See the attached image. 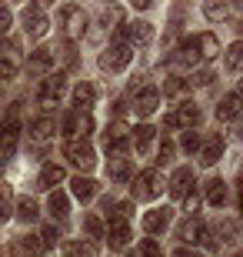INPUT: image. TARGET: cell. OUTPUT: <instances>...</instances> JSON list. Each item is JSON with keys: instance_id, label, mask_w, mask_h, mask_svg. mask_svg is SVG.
Returning a JSON list of instances; mask_svg holds the SVG:
<instances>
[{"instance_id": "obj_47", "label": "cell", "mask_w": 243, "mask_h": 257, "mask_svg": "<svg viewBox=\"0 0 243 257\" xmlns=\"http://www.w3.org/2000/svg\"><path fill=\"white\" fill-rule=\"evenodd\" d=\"M173 257H196V254H193V250H187V247H183V250H177Z\"/></svg>"}, {"instance_id": "obj_13", "label": "cell", "mask_w": 243, "mask_h": 257, "mask_svg": "<svg viewBox=\"0 0 243 257\" xmlns=\"http://www.w3.org/2000/svg\"><path fill=\"white\" fill-rule=\"evenodd\" d=\"M170 194H173V197H180V200L193 194V171H190V167L173 171V177H170Z\"/></svg>"}, {"instance_id": "obj_38", "label": "cell", "mask_w": 243, "mask_h": 257, "mask_svg": "<svg viewBox=\"0 0 243 257\" xmlns=\"http://www.w3.org/2000/svg\"><path fill=\"white\" fill-rule=\"evenodd\" d=\"M183 80H180V77H170L167 84H163V94H170V97H177V94H183Z\"/></svg>"}, {"instance_id": "obj_27", "label": "cell", "mask_w": 243, "mask_h": 257, "mask_svg": "<svg viewBox=\"0 0 243 257\" xmlns=\"http://www.w3.org/2000/svg\"><path fill=\"white\" fill-rule=\"evenodd\" d=\"M64 177H67V174H64V167H60V164H47V167L40 171V187H57Z\"/></svg>"}, {"instance_id": "obj_36", "label": "cell", "mask_w": 243, "mask_h": 257, "mask_svg": "<svg viewBox=\"0 0 243 257\" xmlns=\"http://www.w3.org/2000/svg\"><path fill=\"white\" fill-rule=\"evenodd\" d=\"M140 257H163L157 240H140Z\"/></svg>"}, {"instance_id": "obj_18", "label": "cell", "mask_w": 243, "mask_h": 257, "mask_svg": "<svg viewBox=\"0 0 243 257\" xmlns=\"http://www.w3.org/2000/svg\"><path fill=\"white\" fill-rule=\"evenodd\" d=\"M220 157H223V137H210V141L200 147V164H203V167H213Z\"/></svg>"}, {"instance_id": "obj_26", "label": "cell", "mask_w": 243, "mask_h": 257, "mask_svg": "<svg viewBox=\"0 0 243 257\" xmlns=\"http://www.w3.org/2000/svg\"><path fill=\"white\" fill-rule=\"evenodd\" d=\"M70 187H74V197L77 200H94L97 197V181H90V177H77Z\"/></svg>"}, {"instance_id": "obj_4", "label": "cell", "mask_w": 243, "mask_h": 257, "mask_svg": "<svg viewBox=\"0 0 243 257\" xmlns=\"http://www.w3.org/2000/svg\"><path fill=\"white\" fill-rule=\"evenodd\" d=\"M127 144H130V131H127V124H107V131H103V151L110 154V157H120L123 151H127Z\"/></svg>"}, {"instance_id": "obj_15", "label": "cell", "mask_w": 243, "mask_h": 257, "mask_svg": "<svg viewBox=\"0 0 243 257\" xmlns=\"http://www.w3.org/2000/svg\"><path fill=\"white\" fill-rule=\"evenodd\" d=\"M17 137H20V120L17 117H7L0 124V154H10L17 147Z\"/></svg>"}, {"instance_id": "obj_8", "label": "cell", "mask_w": 243, "mask_h": 257, "mask_svg": "<svg viewBox=\"0 0 243 257\" xmlns=\"http://www.w3.org/2000/svg\"><path fill=\"white\" fill-rule=\"evenodd\" d=\"M64 90H67V77L64 74H50L44 84H40V104L44 107H54L60 97H64Z\"/></svg>"}, {"instance_id": "obj_46", "label": "cell", "mask_w": 243, "mask_h": 257, "mask_svg": "<svg viewBox=\"0 0 243 257\" xmlns=\"http://www.w3.org/2000/svg\"><path fill=\"white\" fill-rule=\"evenodd\" d=\"M196 204H200V200H196L193 194H190V197H183V207H187V214H193V210H196Z\"/></svg>"}, {"instance_id": "obj_31", "label": "cell", "mask_w": 243, "mask_h": 257, "mask_svg": "<svg viewBox=\"0 0 243 257\" xmlns=\"http://www.w3.org/2000/svg\"><path fill=\"white\" fill-rule=\"evenodd\" d=\"M17 217H20V220H34V217H37V200L20 197V200H17Z\"/></svg>"}, {"instance_id": "obj_43", "label": "cell", "mask_w": 243, "mask_h": 257, "mask_svg": "<svg viewBox=\"0 0 243 257\" xmlns=\"http://www.w3.org/2000/svg\"><path fill=\"white\" fill-rule=\"evenodd\" d=\"M210 80H213V74H210V70H196V74H193V84H200V87H206Z\"/></svg>"}, {"instance_id": "obj_33", "label": "cell", "mask_w": 243, "mask_h": 257, "mask_svg": "<svg viewBox=\"0 0 243 257\" xmlns=\"http://www.w3.org/2000/svg\"><path fill=\"white\" fill-rule=\"evenodd\" d=\"M240 54H243V44H233L226 50V70L230 74H240Z\"/></svg>"}, {"instance_id": "obj_14", "label": "cell", "mask_w": 243, "mask_h": 257, "mask_svg": "<svg viewBox=\"0 0 243 257\" xmlns=\"http://www.w3.org/2000/svg\"><path fill=\"white\" fill-rule=\"evenodd\" d=\"M94 131V120H90V114H67L64 117V134H70V137H87V134Z\"/></svg>"}, {"instance_id": "obj_30", "label": "cell", "mask_w": 243, "mask_h": 257, "mask_svg": "<svg viewBox=\"0 0 243 257\" xmlns=\"http://www.w3.org/2000/svg\"><path fill=\"white\" fill-rule=\"evenodd\" d=\"M110 177L123 184L127 177H130V161H123V157H113V161H110Z\"/></svg>"}, {"instance_id": "obj_35", "label": "cell", "mask_w": 243, "mask_h": 257, "mask_svg": "<svg viewBox=\"0 0 243 257\" xmlns=\"http://www.w3.org/2000/svg\"><path fill=\"white\" fill-rule=\"evenodd\" d=\"M84 227H87V234H90L94 240H100V237H103V224H100V220L94 217V214H90V217L84 220Z\"/></svg>"}, {"instance_id": "obj_41", "label": "cell", "mask_w": 243, "mask_h": 257, "mask_svg": "<svg viewBox=\"0 0 243 257\" xmlns=\"http://www.w3.org/2000/svg\"><path fill=\"white\" fill-rule=\"evenodd\" d=\"M60 240V230L57 227H44V234H40V244H57Z\"/></svg>"}, {"instance_id": "obj_34", "label": "cell", "mask_w": 243, "mask_h": 257, "mask_svg": "<svg viewBox=\"0 0 243 257\" xmlns=\"http://www.w3.org/2000/svg\"><path fill=\"white\" fill-rule=\"evenodd\" d=\"M203 14H206V20H226L230 7H226V4H206V7H203Z\"/></svg>"}, {"instance_id": "obj_28", "label": "cell", "mask_w": 243, "mask_h": 257, "mask_svg": "<svg viewBox=\"0 0 243 257\" xmlns=\"http://www.w3.org/2000/svg\"><path fill=\"white\" fill-rule=\"evenodd\" d=\"M64 257H97L94 244H84V240H67L64 244Z\"/></svg>"}, {"instance_id": "obj_44", "label": "cell", "mask_w": 243, "mask_h": 257, "mask_svg": "<svg viewBox=\"0 0 243 257\" xmlns=\"http://www.w3.org/2000/svg\"><path fill=\"white\" fill-rule=\"evenodd\" d=\"M117 20H120V7H110L107 14H103V24H107V27H110V24H117Z\"/></svg>"}, {"instance_id": "obj_10", "label": "cell", "mask_w": 243, "mask_h": 257, "mask_svg": "<svg viewBox=\"0 0 243 257\" xmlns=\"http://www.w3.org/2000/svg\"><path fill=\"white\" fill-rule=\"evenodd\" d=\"M47 17H44V10L34 4V7H24V30H27L30 37H44L47 34Z\"/></svg>"}, {"instance_id": "obj_21", "label": "cell", "mask_w": 243, "mask_h": 257, "mask_svg": "<svg viewBox=\"0 0 243 257\" xmlns=\"http://www.w3.org/2000/svg\"><path fill=\"white\" fill-rule=\"evenodd\" d=\"M47 207H50V214H54V217H60V220H64L67 214H70V197H67L64 191H50Z\"/></svg>"}, {"instance_id": "obj_45", "label": "cell", "mask_w": 243, "mask_h": 257, "mask_svg": "<svg viewBox=\"0 0 243 257\" xmlns=\"http://www.w3.org/2000/svg\"><path fill=\"white\" fill-rule=\"evenodd\" d=\"M7 27H10V10L0 4V30H7Z\"/></svg>"}, {"instance_id": "obj_37", "label": "cell", "mask_w": 243, "mask_h": 257, "mask_svg": "<svg viewBox=\"0 0 243 257\" xmlns=\"http://www.w3.org/2000/svg\"><path fill=\"white\" fill-rule=\"evenodd\" d=\"M14 74H17V64L14 60H0V84L14 80Z\"/></svg>"}, {"instance_id": "obj_19", "label": "cell", "mask_w": 243, "mask_h": 257, "mask_svg": "<svg viewBox=\"0 0 243 257\" xmlns=\"http://www.w3.org/2000/svg\"><path fill=\"white\" fill-rule=\"evenodd\" d=\"M130 134H133V144H137V154H143V157H147V154L153 151V141H157V131H153L150 124H140L137 131H130Z\"/></svg>"}, {"instance_id": "obj_12", "label": "cell", "mask_w": 243, "mask_h": 257, "mask_svg": "<svg viewBox=\"0 0 243 257\" xmlns=\"http://www.w3.org/2000/svg\"><path fill=\"white\" fill-rule=\"evenodd\" d=\"M123 37L130 40L133 47H143V44H150V40H153V24H147V20L127 24V27H123ZM130 44H127V47H130Z\"/></svg>"}, {"instance_id": "obj_25", "label": "cell", "mask_w": 243, "mask_h": 257, "mask_svg": "<svg viewBox=\"0 0 243 257\" xmlns=\"http://www.w3.org/2000/svg\"><path fill=\"white\" fill-rule=\"evenodd\" d=\"M27 67L34 70V74H47L50 67H54V54H50V50H34L30 60H27Z\"/></svg>"}, {"instance_id": "obj_5", "label": "cell", "mask_w": 243, "mask_h": 257, "mask_svg": "<svg viewBox=\"0 0 243 257\" xmlns=\"http://www.w3.org/2000/svg\"><path fill=\"white\" fill-rule=\"evenodd\" d=\"M130 57H133V50L127 44H113V47H107L100 54V67L110 70V74H117V70H123V67L130 64Z\"/></svg>"}, {"instance_id": "obj_16", "label": "cell", "mask_w": 243, "mask_h": 257, "mask_svg": "<svg viewBox=\"0 0 243 257\" xmlns=\"http://www.w3.org/2000/svg\"><path fill=\"white\" fill-rule=\"evenodd\" d=\"M97 104V87L94 84H77L74 90V107H77V114H90V107Z\"/></svg>"}, {"instance_id": "obj_32", "label": "cell", "mask_w": 243, "mask_h": 257, "mask_svg": "<svg viewBox=\"0 0 243 257\" xmlns=\"http://www.w3.org/2000/svg\"><path fill=\"white\" fill-rule=\"evenodd\" d=\"M180 147H183L187 154H200L203 141H200V134H196V131H183V141H180Z\"/></svg>"}, {"instance_id": "obj_42", "label": "cell", "mask_w": 243, "mask_h": 257, "mask_svg": "<svg viewBox=\"0 0 243 257\" xmlns=\"http://www.w3.org/2000/svg\"><path fill=\"white\" fill-rule=\"evenodd\" d=\"M170 157H173V144H170V141H167V137H163V144H160V161L167 164V161H170Z\"/></svg>"}, {"instance_id": "obj_40", "label": "cell", "mask_w": 243, "mask_h": 257, "mask_svg": "<svg viewBox=\"0 0 243 257\" xmlns=\"http://www.w3.org/2000/svg\"><path fill=\"white\" fill-rule=\"evenodd\" d=\"M220 234L226 240H236V220H220Z\"/></svg>"}, {"instance_id": "obj_17", "label": "cell", "mask_w": 243, "mask_h": 257, "mask_svg": "<svg viewBox=\"0 0 243 257\" xmlns=\"http://www.w3.org/2000/svg\"><path fill=\"white\" fill-rule=\"evenodd\" d=\"M157 104H160V94L153 90V87H143V90H140V97L133 100V110H137L140 117H150L153 110H157Z\"/></svg>"}, {"instance_id": "obj_24", "label": "cell", "mask_w": 243, "mask_h": 257, "mask_svg": "<svg viewBox=\"0 0 243 257\" xmlns=\"http://www.w3.org/2000/svg\"><path fill=\"white\" fill-rule=\"evenodd\" d=\"M54 134H57V124L50 117H37V120L30 124V137H34V141H50Z\"/></svg>"}, {"instance_id": "obj_20", "label": "cell", "mask_w": 243, "mask_h": 257, "mask_svg": "<svg viewBox=\"0 0 243 257\" xmlns=\"http://www.w3.org/2000/svg\"><path fill=\"white\" fill-rule=\"evenodd\" d=\"M206 204H210V207H223L226 204V184L220 181V177L206 181Z\"/></svg>"}, {"instance_id": "obj_23", "label": "cell", "mask_w": 243, "mask_h": 257, "mask_svg": "<svg viewBox=\"0 0 243 257\" xmlns=\"http://www.w3.org/2000/svg\"><path fill=\"white\" fill-rule=\"evenodd\" d=\"M40 237H17L14 240V257H37L40 254Z\"/></svg>"}, {"instance_id": "obj_3", "label": "cell", "mask_w": 243, "mask_h": 257, "mask_svg": "<svg viewBox=\"0 0 243 257\" xmlns=\"http://www.w3.org/2000/svg\"><path fill=\"white\" fill-rule=\"evenodd\" d=\"M163 194V174L160 171H143L137 181H133V197L137 200H153Z\"/></svg>"}, {"instance_id": "obj_11", "label": "cell", "mask_w": 243, "mask_h": 257, "mask_svg": "<svg viewBox=\"0 0 243 257\" xmlns=\"http://www.w3.org/2000/svg\"><path fill=\"white\" fill-rule=\"evenodd\" d=\"M107 240H110V247H113V250L127 247V244H130V224H127L123 217H117V214H113V217H110V227H107Z\"/></svg>"}, {"instance_id": "obj_6", "label": "cell", "mask_w": 243, "mask_h": 257, "mask_svg": "<svg viewBox=\"0 0 243 257\" xmlns=\"http://www.w3.org/2000/svg\"><path fill=\"white\" fill-rule=\"evenodd\" d=\"M163 124H167V127H183V131H190L193 124H200V110H196V104L183 100L177 110H170V114L163 117Z\"/></svg>"}, {"instance_id": "obj_1", "label": "cell", "mask_w": 243, "mask_h": 257, "mask_svg": "<svg viewBox=\"0 0 243 257\" xmlns=\"http://www.w3.org/2000/svg\"><path fill=\"white\" fill-rule=\"evenodd\" d=\"M216 50H220V44H216L213 34H193V37H187L183 44H180L173 64H180V67H196L200 60L216 57Z\"/></svg>"}, {"instance_id": "obj_39", "label": "cell", "mask_w": 243, "mask_h": 257, "mask_svg": "<svg viewBox=\"0 0 243 257\" xmlns=\"http://www.w3.org/2000/svg\"><path fill=\"white\" fill-rule=\"evenodd\" d=\"M4 54H7V60H10L14 54H20V44L17 40H0V57H4Z\"/></svg>"}, {"instance_id": "obj_2", "label": "cell", "mask_w": 243, "mask_h": 257, "mask_svg": "<svg viewBox=\"0 0 243 257\" xmlns=\"http://www.w3.org/2000/svg\"><path fill=\"white\" fill-rule=\"evenodd\" d=\"M64 157L74 167H80V171H94L97 167V154H94V147L87 141H67L64 144Z\"/></svg>"}, {"instance_id": "obj_9", "label": "cell", "mask_w": 243, "mask_h": 257, "mask_svg": "<svg viewBox=\"0 0 243 257\" xmlns=\"http://www.w3.org/2000/svg\"><path fill=\"white\" fill-rule=\"evenodd\" d=\"M170 220H173V210L170 207H153L143 214V230L147 234H163L170 227Z\"/></svg>"}, {"instance_id": "obj_7", "label": "cell", "mask_w": 243, "mask_h": 257, "mask_svg": "<svg viewBox=\"0 0 243 257\" xmlns=\"http://www.w3.org/2000/svg\"><path fill=\"white\" fill-rule=\"evenodd\" d=\"M60 24H64V30L70 37H80L87 30V14L77 4H67V7H60Z\"/></svg>"}, {"instance_id": "obj_22", "label": "cell", "mask_w": 243, "mask_h": 257, "mask_svg": "<svg viewBox=\"0 0 243 257\" xmlns=\"http://www.w3.org/2000/svg\"><path fill=\"white\" fill-rule=\"evenodd\" d=\"M236 114H240V94H226L216 107V117L220 120H236Z\"/></svg>"}, {"instance_id": "obj_29", "label": "cell", "mask_w": 243, "mask_h": 257, "mask_svg": "<svg viewBox=\"0 0 243 257\" xmlns=\"http://www.w3.org/2000/svg\"><path fill=\"white\" fill-rule=\"evenodd\" d=\"M10 214H14V194H10V187L4 184V187H0V224H7Z\"/></svg>"}]
</instances>
